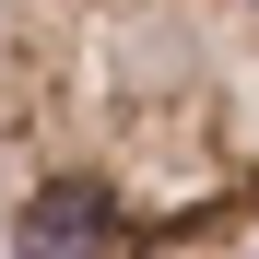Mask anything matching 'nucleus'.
Returning <instances> with one entry per match:
<instances>
[{
    "label": "nucleus",
    "instance_id": "f257e3e1",
    "mask_svg": "<svg viewBox=\"0 0 259 259\" xmlns=\"http://www.w3.org/2000/svg\"><path fill=\"white\" fill-rule=\"evenodd\" d=\"M236 247H259V0H0V259Z\"/></svg>",
    "mask_w": 259,
    "mask_h": 259
}]
</instances>
